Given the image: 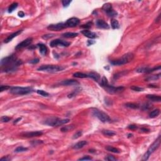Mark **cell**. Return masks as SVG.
<instances>
[{
  "mask_svg": "<svg viewBox=\"0 0 161 161\" xmlns=\"http://www.w3.org/2000/svg\"><path fill=\"white\" fill-rule=\"evenodd\" d=\"M22 64V61L18 59L15 55L6 57L1 61V66L2 67H5L3 69V72H14L17 69L18 66Z\"/></svg>",
  "mask_w": 161,
  "mask_h": 161,
  "instance_id": "1",
  "label": "cell"
},
{
  "mask_svg": "<svg viewBox=\"0 0 161 161\" xmlns=\"http://www.w3.org/2000/svg\"><path fill=\"white\" fill-rule=\"evenodd\" d=\"M70 122L69 119H61L57 117H50L46 118L43 123L50 127H59L64 124L68 123Z\"/></svg>",
  "mask_w": 161,
  "mask_h": 161,
  "instance_id": "2",
  "label": "cell"
},
{
  "mask_svg": "<svg viewBox=\"0 0 161 161\" xmlns=\"http://www.w3.org/2000/svg\"><path fill=\"white\" fill-rule=\"evenodd\" d=\"M133 57H134V55L133 54L127 53L118 59L112 61L111 62V64L113 66H122L131 62L133 60Z\"/></svg>",
  "mask_w": 161,
  "mask_h": 161,
  "instance_id": "3",
  "label": "cell"
},
{
  "mask_svg": "<svg viewBox=\"0 0 161 161\" xmlns=\"http://www.w3.org/2000/svg\"><path fill=\"white\" fill-rule=\"evenodd\" d=\"M9 92L15 95H24L33 92V89L30 87H11Z\"/></svg>",
  "mask_w": 161,
  "mask_h": 161,
  "instance_id": "4",
  "label": "cell"
},
{
  "mask_svg": "<svg viewBox=\"0 0 161 161\" xmlns=\"http://www.w3.org/2000/svg\"><path fill=\"white\" fill-rule=\"evenodd\" d=\"M65 69L62 66H57V65H44L38 68L37 70L39 71H44L47 72H57L62 71Z\"/></svg>",
  "mask_w": 161,
  "mask_h": 161,
  "instance_id": "5",
  "label": "cell"
},
{
  "mask_svg": "<svg viewBox=\"0 0 161 161\" xmlns=\"http://www.w3.org/2000/svg\"><path fill=\"white\" fill-rule=\"evenodd\" d=\"M160 144H161V136L159 137L158 138L156 139V140L149 147L146 153L144 154V157H143V161H147V160L149 159L150 155L152 154L159 147Z\"/></svg>",
  "mask_w": 161,
  "mask_h": 161,
  "instance_id": "6",
  "label": "cell"
},
{
  "mask_svg": "<svg viewBox=\"0 0 161 161\" xmlns=\"http://www.w3.org/2000/svg\"><path fill=\"white\" fill-rule=\"evenodd\" d=\"M92 115L100 120L101 122L106 123L111 120V119L106 113L99 110L98 109H94L92 110Z\"/></svg>",
  "mask_w": 161,
  "mask_h": 161,
  "instance_id": "7",
  "label": "cell"
},
{
  "mask_svg": "<svg viewBox=\"0 0 161 161\" xmlns=\"http://www.w3.org/2000/svg\"><path fill=\"white\" fill-rule=\"evenodd\" d=\"M102 9L110 17H114L117 15V13L113 9L112 6L109 3H106L103 6Z\"/></svg>",
  "mask_w": 161,
  "mask_h": 161,
  "instance_id": "8",
  "label": "cell"
},
{
  "mask_svg": "<svg viewBox=\"0 0 161 161\" xmlns=\"http://www.w3.org/2000/svg\"><path fill=\"white\" fill-rule=\"evenodd\" d=\"M105 90L110 94H115V93H118V92H122L124 90V87L123 86H120V87H114V86H110L108 84L107 86H105Z\"/></svg>",
  "mask_w": 161,
  "mask_h": 161,
  "instance_id": "9",
  "label": "cell"
},
{
  "mask_svg": "<svg viewBox=\"0 0 161 161\" xmlns=\"http://www.w3.org/2000/svg\"><path fill=\"white\" fill-rule=\"evenodd\" d=\"M70 43L68 42L67 41H64L61 39H55L51 41L50 43V47H55L58 46H62V47H68L70 46Z\"/></svg>",
  "mask_w": 161,
  "mask_h": 161,
  "instance_id": "10",
  "label": "cell"
},
{
  "mask_svg": "<svg viewBox=\"0 0 161 161\" xmlns=\"http://www.w3.org/2000/svg\"><path fill=\"white\" fill-rule=\"evenodd\" d=\"M66 28H67L66 23H62H62H59L57 24H52V25H50L49 27H47V28H48L49 30L55 31H60V30H63V29Z\"/></svg>",
  "mask_w": 161,
  "mask_h": 161,
  "instance_id": "11",
  "label": "cell"
},
{
  "mask_svg": "<svg viewBox=\"0 0 161 161\" xmlns=\"http://www.w3.org/2000/svg\"><path fill=\"white\" fill-rule=\"evenodd\" d=\"M65 23H66L67 28H68V27L72 28V27H76V26H77V25L79 24L80 20L79 19H78L77 18L72 17L68 19Z\"/></svg>",
  "mask_w": 161,
  "mask_h": 161,
  "instance_id": "12",
  "label": "cell"
},
{
  "mask_svg": "<svg viewBox=\"0 0 161 161\" xmlns=\"http://www.w3.org/2000/svg\"><path fill=\"white\" fill-rule=\"evenodd\" d=\"M43 132L41 131H29V132H24L21 133V136L26 138H32L39 137L42 135Z\"/></svg>",
  "mask_w": 161,
  "mask_h": 161,
  "instance_id": "13",
  "label": "cell"
},
{
  "mask_svg": "<svg viewBox=\"0 0 161 161\" xmlns=\"http://www.w3.org/2000/svg\"><path fill=\"white\" fill-rule=\"evenodd\" d=\"M32 41H33V38H28L24 40L23 41H22V42L18 44L17 46H16L15 49H22V48H25V47H28V46H29L30 44H31Z\"/></svg>",
  "mask_w": 161,
  "mask_h": 161,
  "instance_id": "14",
  "label": "cell"
},
{
  "mask_svg": "<svg viewBox=\"0 0 161 161\" xmlns=\"http://www.w3.org/2000/svg\"><path fill=\"white\" fill-rule=\"evenodd\" d=\"M161 69V66H159L158 67H153V68H149V67H140L138 69H137V72H139V73H150L152 72L157 69Z\"/></svg>",
  "mask_w": 161,
  "mask_h": 161,
  "instance_id": "15",
  "label": "cell"
},
{
  "mask_svg": "<svg viewBox=\"0 0 161 161\" xmlns=\"http://www.w3.org/2000/svg\"><path fill=\"white\" fill-rule=\"evenodd\" d=\"M60 84L62 86H77L79 84V83L74 79L64 80L60 83Z\"/></svg>",
  "mask_w": 161,
  "mask_h": 161,
  "instance_id": "16",
  "label": "cell"
},
{
  "mask_svg": "<svg viewBox=\"0 0 161 161\" xmlns=\"http://www.w3.org/2000/svg\"><path fill=\"white\" fill-rule=\"evenodd\" d=\"M96 24L99 28H102V29H109V25L103 20H98Z\"/></svg>",
  "mask_w": 161,
  "mask_h": 161,
  "instance_id": "17",
  "label": "cell"
},
{
  "mask_svg": "<svg viewBox=\"0 0 161 161\" xmlns=\"http://www.w3.org/2000/svg\"><path fill=\"white\" fill-rule=\"evenodd\" d=\"M81 33H83L85 37L91 38V39H94L97 37V35L94 32H92L91 31H89L88 30H84L81 31Z\"/></svg>",
  "mask_w": 161,
  "mask_h": 161,
  "instance_id": "18",
  "label": "cell"
},
{
  "mask_svg": "<svg viewBox=\"0 0 161 161\" xmlns=\"http://www.w3.org/2000/svg\"><path fill=\"white\" fill-rule=\"evenodd\" d=\"M22 31H23V30H18V31H15V33H12V34H11L10 35H9L8 37L6 38V39L5 40V41H4V42L6 43V44H7V43H9V42H11V41L15 37H17L18 35H19L20 34Z\"/></svg>",
  "mask_w": 161,
  "mask_h": 161,
  "instance_id": "19",
  "label": "cell"
},
{
  "mask_svg": "<svg viewBox=\"0 0 161 161\" xmlns=\"http://www.w3.org/2000/svg\"><path fill=\"white\" fill-rule=\"evenodd\" d=\"M38 47H39L40 52L42 55H46L48 52V49H47V46L43 44H38Z\"/></svg>",
  "mask_w": 161,
  "mask_h": 161,
  "instance_id": "20",
  "label": "cell"
},
{
  "mask_svg": "<svg viewBox=\"0 0 161 161\" xmlns=\"http://www.w3.org/2000/svg\"><path fill=\"white\" fill-rule=\"evenodd\" d=\"M147 98L149 99L150 100L153 102H161V97L160 96L153 95V94H149L147 95Z\"/></svg>",
  "mask_w": 161,
  "mask_h": 161,
  "instance_id": "21",
  "label": "cell"
},
{
  "mask_svg": "<svg viewBox=\"0 0 161 161\" xmlns=\"http://www.w3.org/2000/svg\"><path fill=\"white\" fill-rule=\"evenodd\" d=\"M88 144V142H87V141L85 140H82L80 141L79 142H77V144H76L74 146L73 148L74 149H80L83 148V147H84L85 146H86Z\"/></svg>",
  "mask_w": 161,
  "mask_h": 161,
  "instance_id": "22",
  "label": "cell"
},
{
  "mask_svg": "<svg viewBox=\"0 0 161 161\" xmlns=\"http://www.w3.org/2000/svg\"><path fill=\"white\" fill-rule=\"evenodd\" d=\"M88 77H90V78H92V79H94L96 81H98L99 79H100V74H98L96 72H89L88 74Z\"/></svg>",
  "mask_w": 161,
  "mask_h": 161,
  "instance_id": "23",
  "label": "cell"
},
{
  "mask_svg": "<svg viewBox=\"0 0 161 161\" xmlns=\"http://www.w3.org/2000/svg\"><path fill=\"white\" fill-rule=\"evenodd\" d=\"M106 150L109 151V152H113V153H120V150H119L117 148H115V147H113L112 146H107L105 147Z\"/></svg>",
  "mask_w": 161,
  "mask_h": 161,
  "instance_id": "24",
  "label": "cell"
},
{
  "mask_svg": "<svg viewBox=\"0 0 161 161\" xmlns=\"http://www.w3.org/2000/svg\"><path fill=\"white\" fill-rule=\"evenodd\" d=\"M73 76L76 78H86L88 77V74H84L83 72H77L73 74Z\"/></svg>",
  "mask_w": 161,
  "mask_h": 161,
  "instance_id": "25",
  "label": "cell"
},
{
  "mask_svg": "<svg viewBox=\"0 0 161 161\" xmlns=\"http://www.w3.org/2000/svg\"><path fill=\"white\" fill-rule=\"evenodd\" d=\"M161 77V74H159L157 75H152L149 76L146 78V81H155L160 78Z\"/></svg>",
  "mask_w": 161,
  "mask_h": 161,
  "instance_id": "26",
  "label": "cell"
},
{
  "mask_svg": "<svg viewBox=\"0 0 161 161\" xmlns=\"http://www.w3.org/2000/svg\"><path fill=\"white\" fill-rule=\"evenodd\" d=\"M111 26L113 29H118L120 28V24L118 20L115 19H112L111 21Z\"/></svg>",
  "mask_w": 161,
  "mask_h": 161,
  "instance_id": "27",
  "label": "cell"
},
{
  "mask_svg": "<svg viewBox=\"0 0 161 161\" xmlns=\"http://www.w3.org/2000/svg\"><path fill=\"white\" fill-rule=\"evenodd\" d=\"M78 35L77 33H74V32H66L62 34V36L65 38H74L76 37Z\"/></svg>",
  "mask_w": 161,
  "mask_h": 161,
  "instance_id": "28",
  "label": "cell"
},
{
  "mask_svg": "<svg viewBox=\"0 0 161 161\" xmlns=\"http://www.w3.org/2000/svg\"><path fill=\"white\" fill-rule=\"evenodd\" d=\"M160 114V110L159 109H154L153 111H152L149 114V117L151 118H153L157 117Z\"/></svg>",
  "mask_w": 161,
  "mask_h": 161,
  "instance_id": "29",
  "label": "cell"
},
{
  "mask_svg": "<svg viewBox=\"0 0 161 161\" xmlns=\"http://www.w3.org/2000/svg\"><path fill=\"white\" fill-rule=\"evenodd\" d=\"M102 133L103 134L105 135H107V136H113L116 134V133L115 131H111V130H104L102 131Z\"/></svg>",
  "mask_w": 161,
  "mask_h": 161,
  "instance_id": "30",
  "label": "cell"
},
{
  "mask_svg": "<svg viewBox=\"0 0 161 161\" xmlns=\"http://www.w3.org/2000/svg\"><path fill=\"white\" fill-rule=\"evenodd\" d=\"M74 128V127L73 125H69V126H66L64 127L61 129V131L62 132H67V131H70V130H73Z\"/></svg>",
  "mask_w": 161,
  "mask_h": 161,
  "instance_id": "31",
  "label": "cell"
},
{
  "mask_svg": "<svg viewBox=\"0 0 161 161\" xmlns=\"http://www.w3.org/2000/svg\"><path fill=\"white\" fill-rule=\"evenodd\" d=\"M18 5V3H12V4L9 6V8H8V13H12L16 8H17Z\"/></svg>",
  "mask_w": 161,
  "mask_h": 161,
  "instance_id": "32",
  "label": "cell"
},
{
  "mask_svg": "<svg viewBox=\"0 0 161 161\" xmlns=\"http://www.w3.org/2000/svg\"><path fill=\"white\" fill-rule=\"evenodd\" d=\"M125 107H128V108H131V109H137V108H138L139 106L138 105H137V104L128 103L125 104Z\"/></svg>",
  "mask_w": 161,
  "mask_h": 161,
  "instance_id": "33",
  "label": "cell"
},
{
  "mask_svg": "<svg viewBox=\"0 0 161 161\" xmlns=\"http://www.w3.org/2000/svg\"><path fill=\"white\" fill-rule=\"evenodd\" d=\"M27 150H28V148H25V147L20 146V147H17V148L15 150V152H16V153H20V152H25V151H27Z\"/></svg>",
  "mask_w": 161,
  "mask_h": 161,
  "instance_id": "34",
  "label": "cell"
},
{
  "mask_svg": "<svg viewBox=\"0 0 161 161\" xmlns=\"http://www.w3.org/2000/svg\"><path fill=\"white\" fill-rule=\"evenodd\" d=\"M108 84V82L107 78L105 76L103 77V78H102L101 79V81L100 85L102 86V87L105 88V86H107Z\"/></svg>",
  "mask_w": 161,
  "mask_h": 161,
  "instance_id": "35",
  "label": "cell"
},
{
  "mask_svg": "<svg viewBox=\"0 0 161 161\" xmlns=\"http://www.w3.org/2000/svg\"><path fill=\"white\" fill-rule=\"evenodd\" d=\"M37 94H40V96H44V97H47V96H49V94L46 91H44V90H37Z\"/></svg>",
  "mask_w": 161,
  "mask_h": 161,
  "instance_id": "36",
  "label": "cell"
},
{
  "mask_svg": "<svg viewBox=\"0 0 161 161\" xmlns=\"http://www.w3.org/2000/svg\"><path fill=\"white\" fill-rule=\"evenodd\" d=\"M105 160L108 161H117V159L115 157H114L112 155H108L105 158Z\"/></svg>",
  "mask_w": 161,
  "mask_h": 161,
  "instance_id": "37",
  "label": "cell"
},
{
  "mask_svg": "<svg viewBox=\"0 0 161 161\" xmlns=\"http://www.w3.org/2000/svg\"><path fill=\"white\" fill-rule=\"evenodd\" d=\"M82 135H83V131L79 130V131H77V132H76V133H74V135L72 137V138L73 139H77V138H79Z\"/></svg>",
  "mask_w": 161,
  "mask_h": 161,
  "instance_id": "38",
  "label": "cell"
},
{
  "mask_svg": "<svg viewBox=\"0 0 161 161\" xmlns=\"http://www.w3.org/2000/svg\"><path fill=\"white\" fill-rule=\"evenodd\" d=\"M130 89H132L133 91H138V92H140V91H143L144 90V89L143 88H140V87H138L136 86H131Z\"/></svg>",
  "mask_w": 161,
  "mask_h": 161,
  "instance_id": "39",
  "label": "cell"
},
{
  "mask_svg": "<svg viewBox=\"0 0 161 161\" xmlns=\"http://www.w3.org/2000/svg\"><path fill=\"white\" fill-rule=\"evenodd\" d=\"M92 22H88V23H87L86 24H85V25H83L81 26V28H83L84 30H87V29H88V28H90L91 27V26H92Z\"/></svg>",
  "mask_w": 161,
  "mask_h": 161,
  "instance_id": "40",
  "label": "cell"
},
{
  "mask_svg": "<svg viewBox=\"0 0 161 161\" xmlns=\"http://www.w3.org/2000/svg\"><path fill=\"white\" fill-rule=\"evenodd\" d=\"M79 90L80 89H76V90H74V91L72 92H71L70 94H68V98H71L75 96L79 92Z\"/></svg>",
  "mask_w": 161,
  "mask_h": 161,
  "instance_id": "41",
  "label": "cell"
},
{
  "mask_svg": "<svg viewBox=\"0 0 161 161\" xmlns=\"http://www.w3.org/2000/svg\"><path fill=\"white\" fill-rule=\"evenodd\" d=\"M11 120V118L8 117V116H3L1 118V121L3 123H6V122H8L9 121H10Z\"/></svg>",
  "mask_w": 161,
  "mask_h": 161,
  "instance_id": "42",
  "label": "cell"
},
{
  "mask_svg": "<svg viewBox=\"0 0 161 161\" xmlns=\"http://www.w3.org/2000/svg\"><path fill=\"white\" fill-rule=\"evenodd\" d=\"M127 74L126 71H123V72H119V73L116 74L114 76V78L116 79L119 78L120 77L122 76H124L125 74Z\"/></svg>",
  "mask_w": 161,
  "mask_h": 161,
  "instance_id": "43",
  "label": "cell"
},
{
  "mask_svg": "<svg viewBox=\"0 0 161 161\" xmlns=\"http://www.w3.org/2000/svg\"><path fill=\"white\" fill-rule=\"evenodd\" d=\"M72 1H70V0H63L62 1V5L64 7H67L70 5V3Z\"/></svg>",
  "mask_w": 161,
  "mask_h": 161,
  "instance_id": "44",
  "label": "cell"
},
{
  "mask_svg": "<svg viewBox=\"0 0 161 161\" xmlns=\"http://www.w3.org/2000/svg\"><path fill=\"white\" fill-rule=\"evenodd\" d=\"M11 87H9L8 86H1L0 87V91L1 92H3V91H5V90H7L8 89H10Z\"/></svg>",
  "mask_w": 161,
  "mask_h": 161,
  "instance_id": "45",
  "label": "cell"
},
{
  "mask_svg": "<svg viewBox=\"0 0 161 161\" xmlns=\"http://www.w3.org/2000/svg\"><path fill=\"white\" fill-rule=\"evenodd\" d=\"M92 160V158L90 157L89 156H88V155H86V156L84 157L83 158H80L79 159V161H91Z\"/></svg>",
  "mask_w": 161,
  "mask_h": 161,
  "instance_id": "46",
  "label": "cell"
},
{
  "mask_svg": "<svg viewBox=\"0 0 161 161\" xmlns=\"http://www.w3.org/2000/svg\"><path fill=\"white\" fill-rule=\"evenodd\" d=\"M54 36V34H51V35H45V36H43L42 38H44V39H47V38H51L52 37Z\"/></svg>",
  "mask_w": 161,
  "mask_h": 161,
  "instance_id": "47",
  "label": "cell"
},
{
  "mask_svg": "<svg viewBox=\"0 0 161 161\" xmlns=\"http://www.w3.org/2000/svg\"><path fill=\"white\" fill-rule=\"evenodd\" d=\"M38 62H39V59H35L31 60L30 61V63L31 64H37Z\"/></svg>",
  "mask_w": 161,
  "mask_h": 161,
  "instance_id": "48",
  "label": "cell"
},
{
  "mask_svg": "<svg viewBox=\"0 0 161 161\" xmlns=\"http://www.w3.org/2000/svg\"><path fill=\"white\" fill-rule=\"evenodd\" d=\"M128 128H129V129H131V130H135V129L137 128V127L135 125H131L128 126Z\"/></svg>",
  "mask_w": 161,
  "mask_h": 161,
  "instance_id": "49",
  "label": "cell"
},
{
  "mask_svg": "<svg viewBox=\"0 0 161 161\" xmlns=\"http://www.w3.org/2000/svg\"><path fill=\"white\" fill-rule=\"evenodd\" d=\"M9 160H11V159L9 158L8 156L4 157H2V158L1 159V161H9Z\"/></svg>",
  "mask_w": 161,
  "mask_h": 161,
  "instance_id": "50",
  "label": "cell"
},
{
  "mask_svg": "<svg viewBox=\"0 0 161 161\" xmlns=\"http://www.w3.org/2000/svg\"><path fill=\"white\" fill-rule=\"evenodd\" d=\"M143 107H144V109H149V108H150L152 107H150V105H149V104H145V105L143 106Z\"/></svg>",
  "mask_w": 161,
  "mask_h": 161,
  "instance_id": "51",
  "label": "cell"
},
{
  "mask_svg": "<svg viewBox=\"0 0 161 161\" xmlns=\"http://www.w3.org/2000/svg\"><path fill=\"white\" fill-rule=\"evenodd\" d=\"M18 16H20V17H22V18L24 17V16L25 15V13H24L23 11H19L18 13Z\"/></svg>",
  "mask_w": 161,
  "mask_h": 161,
  "instance_id": "52",
  "label": "cell"
},
{
  "mask_svg": "<svg viewBox=\"0 0 161 161\" xmlns=\"http://www.w3.org/2000/svg\"><path fill=\"white\" fill-rule=\"evenodd\" d=\"M141 131H144V132H145V133H148V132H149V129H147V128H142V129H141Z\"/></svg>",
  "mask_w": 161,
  "mask_h": 161,
  "instance_id": "53",
  "label": "cell"
},
{
  "mask_svg": "<svg viewBox=\"0 0 161 161\" xmlns=\"http://www.w3.org/2000/svg\"><path fill=\"white\" fill-rule=\"evenodd\" d=\"M21 120H22V118H17V119H16V120H15V122H13V123H14V124L17 123L18 122H20V121Z\"/></svg>",
  "mask_w": 161,
  "mask_h": 161,
  "instance_id": "54",
  "label": "cell"
},
{
  "mask_svg": "<svg viewBox=\"0 0 161 161\" xmlns=\"http://www.w3.org/2000/svg\"><path fill=\"white\" fill-rule=\"evenodd\" d=\"M131 136H132V134H128V138L131 137Z\"/></svg>",
  "mask_w": 161,
  "mask_h": 161,
  "instance_id": "55",
  "label": "cell"
}]
</instances>
